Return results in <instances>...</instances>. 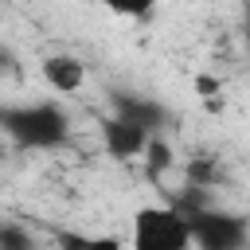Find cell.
Returning a JSON list of instances; mask_svg holds the SVG:
<instances>
[{"label": "cell", "mask_w": 250, "mask_h": 250, "mask_svg": "<svg viewBox=\"0 0 250 250\" xmlns=\"http://www.w3.org/2000/svg\"><path fill=\"white\" fill-rule=\"evenodd\" d=\"M0 133L16 148L47 152L59 148L70 133V117L55 102H23V105H0Z\"/></svg>", "instance_id": "1"}, {"label": "cell", "mask_w": 250, "mask_h": 250, "mask_svg": "<svg viewBox=\"0 0 250 250\" xmlns=\"http://www.w3.org/2000/svg\"><path fill=\"white\" fill-rule=\"evenodd\" d=\"M129 250H191L188 215L176 203H148L133 215Z\"/></svg>", "instance_id": "2"}, {"label": "cell", "mask_w": 250, "mask_h": 250, "mask_svg": "<svg viewBox=\"0 0 250 250\" xmlns=\"http://www.w3.org/2000/svg\"><path fill=\"white\" fill-rule=\"evenodd\" d=\"M184 215H188L195 250H246L250 246V223L234 211L195 207V211H184Z\"/></svg>", "instance_id": "3"}, {"label": "cell", "mask_w": 250, "mask_h": 250, "mask_svg": "<svg viewBox=\"0 0 250 250\" xmlns=\"http://www.w3.org/2000/svg\"><path fill=\"white\" fill-rule=\"evenodd\" d=\"M113 117H125L133 121L137 129H145L148 137H156L164 125H168V109L152 98H141V94H117L113 98Z\"/></svg>", "instance_id": "4"}, {"label": "cell", "mask_w": 250, "mask_h": 250, "mask_svg": "<svg viewBox=\"0 0 250 250\" xmlns=\"http://www.w3.org/2000/svg\"><path fill=\"white\" fill-rule=\"evenodd\" d=\"M102 145H105V152L113 156V160H129V156H141L145 152V145H148V133L145 129H137L133 121H125V117H105L102 121Z\"/></svg>", "instance_id": "5"}, {"label": "cell", "mask_w": 250, "mask_h": 250, "mask_svg": "<svg viewBox=\"0 0 250 250\" xmlns=\"http://www.w3.org/2000/svg\"><path fill=\"white\" fill-rule=\"evenodd\" d=\"M39 74H43V82H47L55 94H74V90H82V82H86V62L74 59V55H47V59L39 62Z\"/></svg>", "instance_id": "6"}, {"label": "cell", "mask_w": 250, "mask_h": 250, "mask_svg": "<svg viewBox=\"0 0 250 250\" xmlns=\"http://www.w3.org/2000/svg\"><path fill=\"white\" fill-rule=\"evenodd\" d=\"M59 250H125L117 234H82V230H59Z\"/></svg>", "instance_id": "7"}, {"label": "cell", "mask_w": 250, "mask_h": 250, "mask_svg": "<svg viewBox=\"0 0 250 250\" xmlns=\"http://www.w3.org/2000/svg\"><path fill=\"white\" fill-rule=\"evenodd\" d=\"M141 160H145V172H148V180H160L172 164H176V152H172V145L156 133V137H148V145H145V152H141Z\"/></svg>", "instance_id": "8"}, {"label": "cell", "mask_w": 250, "mask_h": 250, "mask_svg": "<svg viewBox=\"0 0 250 250\" xmlns=\"http://www.w3.org/2000/svg\"><path fill=\"white\" fill-rule=\"evenodd\" d=\"M0 250H39L31 230L20 223H0Z\"/></svg>", "instance_id": "9"}, {"label": "cell", "mask_w": 250, "mask_h": 250, "mask_svg": "<svg viewBox=\"0 0 250 250\" xmlns=\"http://www.w3.org/2000/svg\"><path fill=\"white\" fill-rule=\"evenodd\" d=\"M94 4H102L105 12L125 16V20H145V16L156 8V0H94Z\"/></svg>", "instance_id": "10"}, {"label": "cell", "mask_w": 250, "mask_h": 250, "mask_svg": "<svg viewBox=\"0 0 250 250\" xmlns=\"http://www.w3.org/2000/svg\"><path fill=\"white\" fill-rule=\"evenodd\" d=\"M195 94L207 102V109H223V82L215 78V74H195Z\"/></svg>", "instance_id": "11"}, {"label": "cell", "mask_w": 250, "mask_h": 250, "mask_svg": "<svg viewBox=\"0 0 250 250\" xmlns=\"http://www.w3.org/2000/svg\"><path fill=\"white\" fill-rule=\"evenodd\" d=\"M246 47H250V23H246Z\"/></svg>", "instance_id": "12"}, {"label": "cell", "mask_w": 250, "mask_h": 250, "mask_svg": "<svg viewBox=\"0 0 250 250\" xmlns=\"http://www.w3.org/2000/svg\"><path fill=\"white\" fill-rule=\"evenodd\" d=\"M0 152H4V148H0Z\"/></svg>", "instance_id": "13"}]
</instances>
